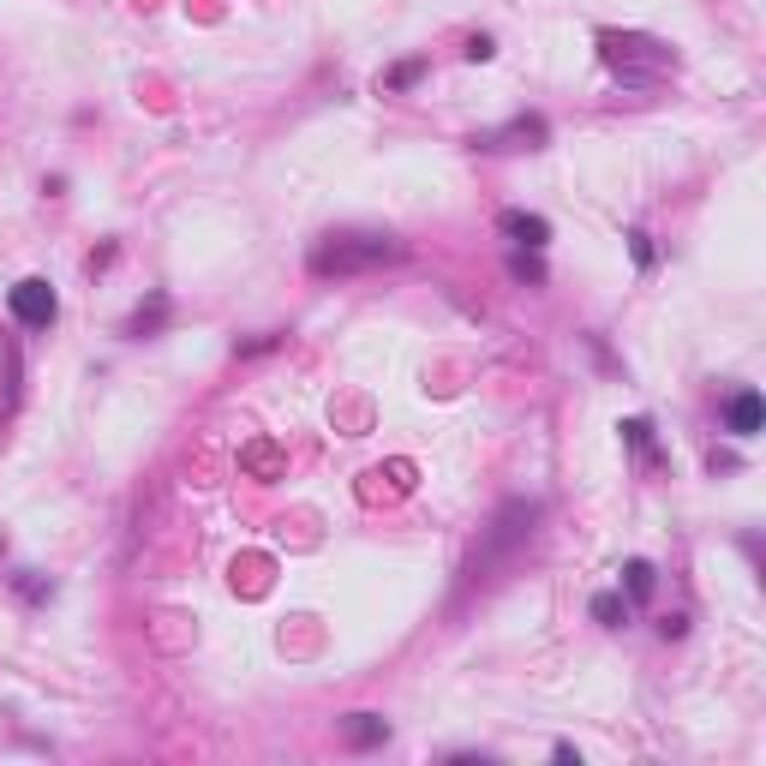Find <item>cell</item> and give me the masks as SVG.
Here are the masks:
<instances>
[{"mask_svg": "<svg viewBox=\"0 0 766 766\" xmlns=\"http://www.w3.org/2000/svg\"><path fill=\"white\" fill-rule=\"evenodd\" d=\"M623 593L629 599H653V563H641V557H635V563L623 569Z\"/></svg>", "mask_w": 766, "mask_h": 766, "instance_id": "cell-12", "label": "cell"}, {"mask_svg": "<svg viewBox=\"0 0 766 766\" xmlns=\"http://www.w3.org/2000/svg\"><path fill=\"white\" fill-rule=\"evenodd\" d=\"M725 425H731V437H755L760 432V395L755 390H736L731 407H725Z\"/></svg>", "mask_w": 766, "mask_h": 766, "instance_id": "cell-10", "label": "cell"}, {"mask_svg": "<svg viewBox=\"0 0 766 766\" xmlns=\"http://www.w3.org/2000/svg\"><path fill=\"white\" fill-rule=\"evenodd\" d=\"M7 306L24 330H49V323L61 318V300H54V288L42 282V276H24L19 288H7Z\"/></svg>", "mask_w": 766, "mask_h": 766, "instance_id": "cell-4", "label": "cell"}, {"mask_svg": "<svg viewBox=\"0 0 766 766\" xmlns=\"http://www.w3.org/2000/svg\"><path fill=\"white\" fill-rule=\"evenodd\" d=\"M402 258V240L377 228H342V234H323V240L306 252V270L323 276V282H342V276H365V270H383V263Z\"/></svg>", "mask_w": 766, "mask_h": 766, "instance_id": "cell-1", "label": "cell"}, {"mask_svg": "<svg viewBox=\"0 0 766 766\" xmlns=\"http://www.w3.org/2000/svg\"><path fill=\"white\" fill-rule=\"evenodd\" d=\"M491 54H497L491 37H474V42H467V61H491Z\"/></svg>", "mask_w": 766, "mask_h": 766, "instance_id": "cell-17", "label": "cell"}, {"mask_svg": "<svg viewBox=\"0 0 766 766\" xmlns=\"http://www.w3.org/2000/svg\"><path fill=\"white\" fill-rule=\"evenodd\" d=\"M420 72H425V61H402V66H390V72H383V91H407V84H414Z\"/></svg>", "mask_w": 766, "mask_h": 766, "instance_id": "cell-14", "label": "cell"}, {"mask_svg": "<svg viewBox=\"0 0 766 766\" xmlns=\"http://www.w3.org/2000/svg\"><path fill=\"white\" fill-rule=\"evenodd\" d=\"M599 61H605L629 91H653V84H665L676 72V54L659 37H641V31H599Z\"/></svg>", "mask_w": 766, "mask_h": 766, "instance_id": "cell-2", "label": "cell"}, {"mask_svg": "<svg viewBox=\"0 0 766 766\" xmlns=\"http://www.w3.org/2000/svg\"><path fill=\"white\" fill-rule=\"evenodd\" d=\"M509 270L521 276V282H545V270H539V258H534V252H515V258H509Z\"/></svg>", "mask_w": 766, "mask_h": 766, "instance_id": "cell-15", "label": "cell"}, {"mask_svg": "<svg viewBox=\"0 0 766 766\" xmlns=\"http://www.w3.org/2000/svg\"><path fill=\"white\" fill-rule=\"evenodd\" d=\"M240 467L246 474H258V479H282V467H288V455L270 444V437H252V444L240 449Z\"/></svg>", "mask_w": 766, "mask_h": 766, "instance_id": "cell-8", "label": "cell"}, {"mask_svg": "<svg viewBox=\"0 0 766 766\" xmlns=\"http://www.w3.org/2000/svg\"><path fill=\"white\" fill-rule=\"evenodd\" d=\"M497 228H504L515 246H527V252H539V246L551 240V222H545V216H527V210H504V216H497Z\"/></svg>", "mask_w": 766, "mask_h": 766, "instance_id": "cell-7", "label": "cell"}, {"mask_svg": "<svg viewBox=\"0 0 766 766\" xmlns=\"http://www.w3.org/2000/svg\"><path fill=\"white\" fill-rule=\"evenodd\" d=\"M623 437L635 449H653V425H646V420H623Z\"/></svg>", "mask_w": 766, "mask_h": 766, "instance_id": "cell-16", "label": "cell"}, {"mask_svg": "<svg viewBox=\"0 0 766 766\" xmlns=\"http://www.w3.org/2000/svg\"><path fill=\"white\" fill-rule=\"evenodd\" d=\"M342 743L348 748H377V743H390V725H383L377 713H348L342 718Z\"/></svg>", "mask_w": 766, "mask_h": 766, "instance_id": "cell-9", "label": "cell"}, {"mask_svg": "<svg viewBox=\"0 0 766 766\" xmlns=\"http://www.w3.org/2000/svg\"><path fill=\"white\" fill-rule=\"evenodd\" d=\"M479 151H539L545 144V121L539 114H521V121H509L504 132H485V138H474Z\"/></svg>", "mask_w": 766, "mask_h": 766, "instance_id": "cell-6", "label": "cell"}, {"mask_svg": "<svg viewBox=\"0 0 766 766\" xmlns=\"http://www.w3.org/2000/svg\"><path fill=\"white\" fill-rule=\"evenodd\" d=\"M593 617H599L605 629H617V623L629 617V599H623V593H599V599H593Z\"/></svg>", "mask_w": 766, "mask_h": 766, "instance_id": "cell-13", "label": "cell"}, {"mask_svg": "<svg viewBox=\"0 0 766 766\" xmlns=\"http://www.w3.org/2000/svg\"><path fill=\"white\" fill-rule=\"evenodd\" d=\"M534 521H539V504H527V497H515V504L497 509L491 534H485V545L474 551V574H479V569H491L497 557H509L521 539H534Z\"/></svg>", "mask_w": 766, "mask_h": 766, "instance_id": "cell-3", "label": "cell"}, {"mask_svg": "<svg viewBox=\"0 0 766 766\" xmlns=\"http://www.w3.org/2000/svg\"><path fill=\"white\" fill-rule=\"evenodd\" d=\"M629 246H635V263H653V240L646 234H629Z\"/></svg>", "mask_w": 766, "mask_h": 766, "instance_id": "cell-18", "label": "cell"}, {"mask_svg": "<svg viewBox=\"0 0 766 766\" xmlns=\"http://www.w3.org/2000/svg\"><path fill=\"white\" fill-rule=\"evenodd\" d=\"M414 479H420L414 462H383V467H372V474L360 479V497L365 504H395V497L414 491Z\"/></svg>", "mask_w": 766, "mask_h": 766, "instance_id": "cell-5", "label": "cell"}, {"mask_svg": "<svg viewBox=\"0 0 766 766\" xmlns=\"http://www.w3.org/2000/svg\"><path fill=\"white\" fill-rule=\"evenodd\" d=\"M551 755H557V760H563V766H581V748H574V743H557V748H551Z\"/></svg>", "mask_w": 766, "mask_h": 766, "instance_id": "cell-19", "label": "cell"}, {"mask_svg": "<svg viewBox=\"0 0 766 766\" xmlns=\"http://www.w3.org/2000/svg\"><path fill=\"white\" fill-rule=\"evenodd\" d=\"M162 318H168V293H151V306H138V312H132L126 335H156Z\"/></svg>", "mask_w": 766, "mask_h": 766, "instance_id": "cell-11", "label": "cell"}]
</instances>
